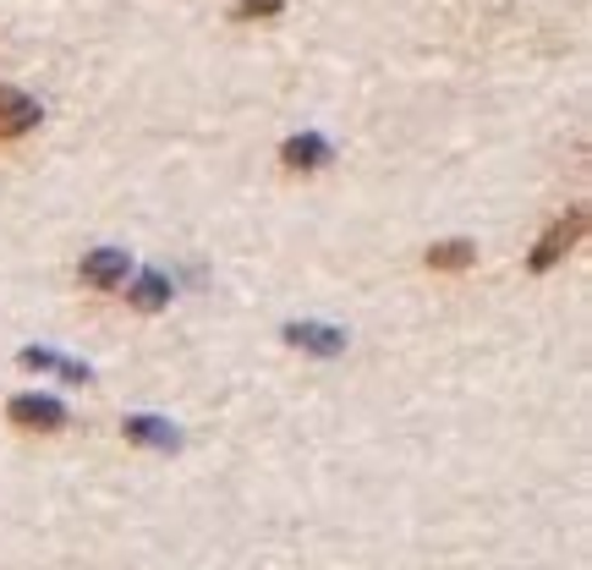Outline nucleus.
Masks as SVG:
<instances>
[{"label":"nucleus","mask_w":592,"mask_h":570,"mask_svg":"<svg viewBox=\"0 0 592 570\" xmlns=\"http://www.w3.org/2000/svg\"><path fill=\"white\" fill-rule=\"evenodd\" d=\"M581 231H587V214H581V209H570L565 220H554V225L543 231V241L532 247V269H538V274H548V269H554V263H559V258L581 241Z\"/></svg>","instance_id":"1"},{"label":"nucleus","mask_w":592,"mask_h":570,"mask_svg":"<svg viewBox=\"0 0 592 570\" xmlns=\"http://www.w3.org/2000/svg\"><path fill=\"white\" fill-rule=\"evenodd\" d=\"M39 99L34 94H23V88H12V83H0V142H12V137H28L34 126H39Z\"/></svg>","instance_id":"2"},{"label":"nucleus","mask_w":592,"mask_h":570,"mask_svg":"<svg viewBox=\"0 0 592 570\" xmlns=\"http://www.w3.org/2000/svg\"><path fill=\"white\" fill-rule=\"evenodd\" d=\"M83 285H99V292H115V285H126V274H132V258L121 252V247H94V252H83Z\"/></svg>","instance_id":"3"},{"label":"nucleus","mask_w":592,"mask_h":570,"mask_svg":"<svg viewBox=\"0 0 592 570\" xmlns=\"http://www.w3.org/2000/svg\"><path fill=\"white\" fill-rule=\"evenodd\" d=\"M7 411H12V422H23V428H45V434L66 422V406H61L55 395H12Z\"/></svg>","instance_id":"4"},{"label":"nucleus","mask_w":592,"mask_h":570,"mask_svg":"<svg viewBox=\"0 0 592 570\" xmlns=\"http://www.w3.org/2000/svg\"><path fill=\"white\" fill-rule=\"evenodd\" d=\"M17 362H23V368H34V373L72 379V384H88V379H94V368H88V362H77V357H61V351H50V346H23V351H17Z\"/></svg>","instance_id":"5"},{"label":"nucleus","mask_w":592,"mask_h":570,"mask_svg":"<svg viewBox=\"0 0 592 570\" xmlns=\"http://www.w3.org/2000/svg\"><path fill=\"white\" fill-rule=\"evenodd\" d=\"M285 340L296 346V351H313V357H341L346 351V330H335V324H291L285 330Z\"/></svg>","instance_id":"6"},{"label":"nucleus","mask_w":592,"mask_h":570,"mask_svg":"<svg viewBox=\"0 0 592 570\" xmlns=\"http://www.w3.org/2000/svg\"><path fill=\"white\" fill-rule=\"evenodd\" d=\"M126 302H132L137 313H160V308H171V280H165L160 269H143V274L126 285Z\"/></svg>","instance_id":"7"},{"label":"nucleus","mask_w":592,"mask_h":570,"mask_svg":"<svg viewBox=\"0 0 592 570\" xmlns=\"http://www.w3.org/2000/svg\"><path fill=\"white\" fill-rule=\"evenodd\" d=\"M280 160H285L291 171H319V165L330 160V137H319V132H296V137H285Z\"/></svg>","instance_id":"8"},{"label":"nucleus","mask_w":592,"mask_h":570,"mask_svg":"<svg viewBox=\"0 0 592 570\" xmlns=\"http://www.w3.org/2000/svg\"><path fill=\"white\" fill-rule=\"evenodd\" d=\"M126 439H132V445H155V450H165V456L182 450V434H176V428L160 422V417H148V411H143V417H126Z\"/></svg>","instance_id":"9"},{"label":"nucleus","mask_w":592,"mask_h":570,"mask_svg":"<svg viewBox=\"0 0 592 570\" xmlns=\"http://www.w3.org/2000/svg\"><path fill=\"white\" fill-rule=\"evenodd\" d=\"M472 263H478V247L472 241H433L428 247V269H451L456 274V269H472Z\"/></svg>","instance_id":"10"},{"label":"nucleus","mask_w":592,"mask_h":570,"mask_svg":"<svg viewBox=\"0 0 592 570\" xmlns=\"http://www.w3.org/2000/svg\"><path fill=\"white\" fill-rule=\"evenodd\" d=\"M285 0H236V17H274Z\"/></svg>","instance_id":"11"}]
</instances>
